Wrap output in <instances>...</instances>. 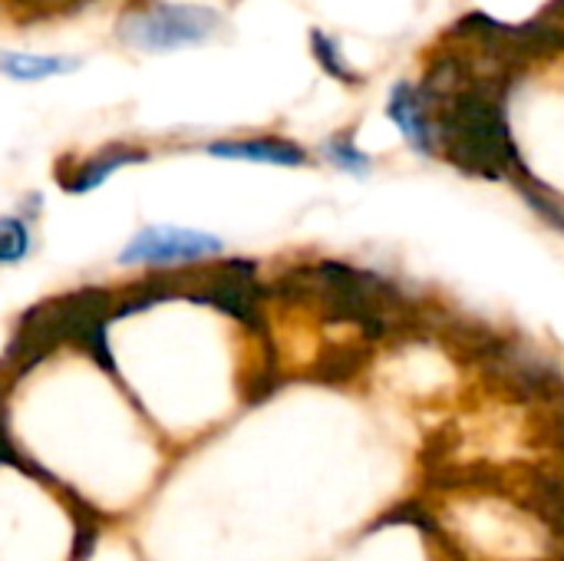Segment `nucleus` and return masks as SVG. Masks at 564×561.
<instances>
[{
  "label": "nucleus",
  "instance_id": "obj_1",
  "mask_svg": "<svg viewBox=\"0 0 564 561\" xmlns=\"http://www.w3.org/2000/svg\"><path fill=\"white\" fill-rule=\"evenodd\" d=\"M116 291L86 284L46 301H36L26 308L3 347L0 374L7 380H20L30 370H36L43 360H50L63 347H76L86 354L102 374L119 380V367L112 357L109 331L116 324Z\"/></svg>",
  "mask_w": 564,
  "mask_h": 561
},
{
  "label": "nucleus",
  "instance_id": "obj_2",
  "mask_svg": "<svg viewBox=\"0 0 564 561\" xmlns=\"http://www.w3.org/2000/svg\"><path fill=\"white\" fill-rule=\"evenodd\" d=\"M221 30V13L202 3L132 0L116 23V36L142 53H172L198 46Z\"/></svg>",
  "mask_w": 564,
  "mask_h": 561
},
{
  "label": "nucleus",
  "instance_id": "obj_3",
  "mask_svg": "<svg viewBox=\"0 0 564 561\" xmlns=\"http://www.w3.org/2000/svg\"><path fill=\"white\" fill-rule=\"evenodd\" d=\"M225 251V241L218 235L198 231V228H178V225H145L142 231L126 241L119 251V265L129 268H152V271H172L202 265Z\"/></svg>",
  "mask_w": 564,
  "mask_h": 561
},
{
  "label": "nucleus",
  "instance_id": "obj_4",
  "mask_svg": "<svg viewBox=\"0 0 564 561\" xmlns=\"http://www.w3.org/2000/svg\"><path fill=\"white\" fill-rule=\"evenodd\" d=\"M149 162V149L135 142H106L93 149L89 155H59L53 165V179L66 195H89L99 185H106L119 169Z\"/></svg>",
  "mask_w": 564,
  "mask_h": 561
},
{
  "label": "nucleus",
  "instance_id": "obj_5",
  "mask_svg": "<svg viewBox=\"0 0 564 561\" xmlns=\"http://www.w3.org/2000/svg\"><path fill=\"white\" fill-rule=\"evenodd\" d=\"M387 116L390 122L400 129V136L410 142V149L416 155H436V139H433V119H430V109L420 96V89L406 79H400L393 89H390V99H387Z\"/></svg>",
  "mask_w": 564,
  "mask_h": 561
},
{
  "label": "nucleus",
  "instance_id": "obj_6",
  "mask_svg": "<svg viewBox=\"0 0 564 561\" xmlns=\"http://www.w3.org/2000/svg\"><path fill=\"white\" fill-rule=\"evenodd\" d=\"M215 159H235V162H261V165H284L301 169L307 165V149L281 139V136H251V139H215L205 145Z\"/></svg>",
  "mask_w": 564,
  "mask_h": 561
},
{
  "label": "nucleus",
  "instance_id": "obj_7",
  "mask_svg": "<svg viewBox=\"0 0 564 561\" xmlns=\"http://www.w3.org/2000/svg\"><path fill=\"white\" fill-rule=\"evenodd\" d=\"M83 60L76 56H46V53H20V50H3L0 53V73L17 83H40L50 76H66L76 73Z\"/></svg>",
  "mask_w": 564,
  "mask_h": 561
},
{
  "label": "nucleus",
  "instance_id": "obj_8",
  "mask_svg": "<svg viewBox=\"0 0 564 561\" xmlns=\"http://www.w3.org/2000/svg\"><path fill=\"white\" fill-rule=\"evenodd\" d=\"M311 53H314V60H317V66L327 73V76H334L337 83H344V86H360L364 83V76L344 60V53H340V43L330 36V33H324V30H311Z\"/></svg>",
  "mask_w": 564,
  "mask_h": 561
},
{
  "label": "nucleus",
  "instance_id": "obj_9",
  "mask_svg": "<svg viewBox=\"0 0 564 561\" xmlns=\"http://www.w3.org/2000/svg\"><path fill=\"white\" fill-rule=\"evenodd\" d=\"M516 188H519V195L529 202V208L542 218V222H549L555 231H562L564 235V202L545 185V182H539L532 172L529 175H522V179H516L512 182Z\"/></svg>",
  "mask_w": 564,
  "mask_h": 561
},
{
  "label": "nucleus",
  "instance_id": "obj_10",
  "mask_svg": "<svg viewBox=\"0 0 564 561\" xmlns=\"http://www.w3.org/2000/svg\"><path fill=\"white\" fill-rule=\"evenodd\" d=\"M324 155L330 159V165H337L340 172H350V175H370L373 162L370 155L354 142V132H337L324 142Z\"/></svg>",
  "mask_w": 564,
  "mask_h": 561
},
{
  "label": "nucleus",
  "instance_id": "obj_11",
  "mask_svg": "<svg viewBox=\"0 0 564 561\" xmlns=\"http://www.w3.org/2000/svg\"><path fill=\"white\" fill-rule=\"evenodd\" d=\"M33 248V231L23 215H0V265H20Z\"/></svg>",
  "mask_w": 564,
  "mask_h": 561
},
{
  "label": "nucleus",
  "instance_id": "obj_12",
  "mask_svg": "<svg viewBox=\"0 0 564 561\" xmlns=\"http://www.w3.org/2000/svg\"><path fill=\"white\" fill-rule=\"evenodd\" d=\"M360 367H364V350L360 347H330V350H324L321 354V360H317V367H314V374H317V380H327V384H340V380H350V377H357L360 374Z\"/></svg>",
  "mask_w": 564,
  "mask_h": 561
}]
</instances>
